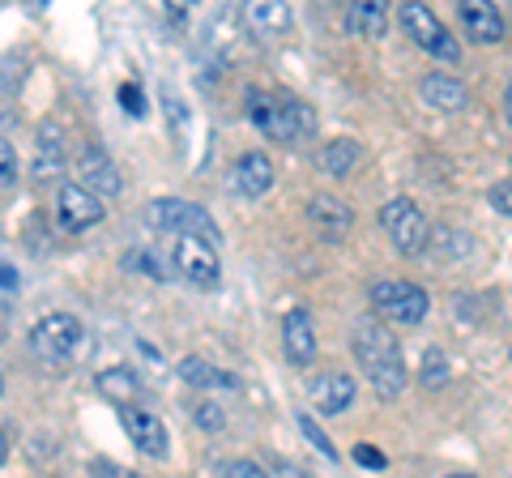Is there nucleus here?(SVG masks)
I'll return each instance as SVG.
<instances>
[{
  "label": "nucleus",
  "instance_id": "f03ea898",
  "mask_svg": "<svg viewBox=\"0 0 512 478\" xmlns=\"http://www.w3.org/2000/svg\"><path fill=\"white\" fill-rule=\"evenodd\" d=\"M248 116L269 141H282V146H303L316 129V116L303 99H291V94L278 90H256L248 99Z\"/></svg>",
  "mask_w": 512,
  "mask_h": 478
},
{
  "label": "nucleus",
  "instance_id": "423d86ee",
  "mask_svg": "<svg viewBox=\"0 0 512 478\" xmlns=\"http://www.w3.org/2000/svg\"><path fill=\"white\" fill-rule=\"evenodd\" d=\"M82 338H86V329L69 312H52L30 329V346H35V355H43V359H73Z\"/></svg>",
  "mask_w": 512,
  "mask_h": 478
},
{
  "label": "nucleus",
  "instance_id": "9d476101",
  "mask_svg": "<svg viewBox=\"0 0 512 478\" xmlns=\"http://www.w3.org/2000/svg\"><path fill=\"white\" fill-rule=\"evenodd\" d=\"M120 423H124L128 440H133L146 457H167V427H163V419H158L154 410H146V406H124L120 410Z\"/></svg>",
  "mask_w": 512,
  "mask_h": 478
},
{
  "label": "nucleus",
  "instance_id": "473e14b6",
  "mask_svg": "<svg viewBox=\"0 0 512 478\" xmlns=\"http://www.w3.org/2000/svg\"><path fill=\"white\" fill-rule=\"evenodd\" d=\"M13 291H18V269L5 265V308H13Z\"/></svg>",
  "mask_w": 512,
  "mask_h": 478
},
{
  "label": "nucleus",
  "instance_id": "f257e3e1",
  "mask_svg": "<svg viewBox=\"0 0 512 478\" xmlns=\"http://www.w3.org/2000/svg\"><path fill=\"white\" fill-rule=\"evenodd\" d=\"M350 350H355L363 376L372 380V389L384 397V402H393V397L402 393V385H406L402 346H397L393 333L367 316V321H359L355 329H350Z\"/></svg>",
  "mask_w": 512,
  "mask_h": 478
},
{
  "label": "nucleus",
  "instance_id": "412c9836",
  "mask_svg": "<svg viewBox=\"0 0 512 478\" xmlns=\"http://www.w3.org/2000/svg\"><path fill=\"white\" fill-rule=\"evenodd\" d=\"M359 141H350V137H333L325 141V150H320V171L333 175V180H346L350 171L359 167Z\"/></svg>",
  "mask_w": 512,
  "mask_h": 478
},
{
  "label": "nucleus",
  "instance_id": "9b49d317",
  "mask_svg": "<svg viewBox=\"0 0 512 478\" xmlns=\"http://www.w3.org/2000/svg\"><path fill=\"white\" fill-rule=\"evenodd\" d=\"M244 22L261 43H278L282 35H291L295 13L282 0H252V5H244Z\"/></svg>",
  "mask_w": 512,
  "mask_h": 478
},
{
  "label": "nucleus",
  "instance_id": "0eeeda50",
  "mask_svg": "<svg viewBox=\"0 0 512 478\" xmlns=\"http://www.w3.org/2000/svg\"><path fill=\"white\" fill-rule=\"evenodd\" d=\"M402 30L423 47V52L440 56V60H457L461 56V43L448 35V26L427 5H402Z\"/></svg>",
  "mask_w": 512,
  "mask_h": 478
},
{
  "label": "nucleus",
  "instance_id": "4468645a",
  "mask_svg": "<svg viewBox=\"0 0 512 478\" xmlns=\"http://www.w3.org/2000/svg\"><path fill=\"white\" fill-rule=\"evenodd\" d=\"M77 171H82V188H90L94 197H120L124 193V180H120L116 163H111L99 146L82 150V158H77Z\"/></svg>",
  "mask_w": 512,
  "mask_h": 478
},
{
  "label": "nucleus",
  "instance_id": "72a5a7b5",
  "mask_svg": "<svg viewBox=\"0 0 512 478\" xmlns=\"http://www.w3.org/2000/svg\"><path fill=\"white\" fill-rule=\"evenodd\" d=\"M18 184V167H13V150L5 146V188Z\"/></svg>",
  "mask_w": 512,
  "mask_h": 478
},
{
  "label": "nucleus",
  "instance_id": "a211bd4d",
  "mask_svg": "<svg viewBox=\"0 0 512 478\" xmlns=\"http://www.w3.org/2000/svg\"><path fill=\"white\" fill-rule=\"evenodd\" d=\"M419 94L427 99V107H436V111H461L470 103V90L457 82V77H448V73H431L423 77V86Z\"/></svg>",
  "mask_w": 512,
  "mask_h": 478
},
{
  "label": "nucleus",
  "instance_id": "7c9ffc66",
  "mask_svg": "<svg viewBox=\"0 0 512 478\" xmlns=\"http://www.w3.org/2000/svg\"><path fill=\"white\" fill-rule=\"evenodd\" d=\"M120 103H124L128 116H141V111H146V94H141V86L124 82V86H120Z\"/></svg>",
  "mask_w": 512,
  "mask_h": 478
},
{
  "label": "nucleus",
  "instance_id": "39448f33",
  "mask_svg": "<svg viewBox=\"0 0 512 478\" xmlns=\"http://www.w3.org/2000/svg\"><path fill=\"white\" fill-rule=\"evenodd\" d=\"M372 308H376L380 316H389L393 325H419V321H427L431 299H427V291H419L414 282L376 278V282H372Z\"/></svg>",
  "mask_w": 512,
  "mask_h": 478
},
{
  "label": "nucleus",
  "instance_id": "f704fd0d",
  "mask_svg": "<svg viewBox=\"0 0 512 478\" xmlns=\"http://www.w3.org/2000/svg\"><path fill=\"white\" fill-rule=\"evenodd\" d=\"M504 111H508V120H512V86H508V94H504Z\"/></svg>",
  "mask_w": 512,
  "mask_h": 478
},
{
  "label": "nucleus",
  "instance_id": "c85d7f7f",
  "mask_svg": "<svg viewBox=\"0 0 512 478\" xmlns=\"http://www.w3.org/2000/svg\"><path fill=\"white\" fill-rule=\"evenodd\" d=\"M222 478H269V474H265V466L239 457V461H227V466H222Z\"/></svg>",
  "mask_w": 512,
  "mask_h": 478
},
{
  "label": "nucleus",
  "instance_id": "c756f323",
  "mask_svg": "<svg viewBox=\"0 0 512 478\" xmlns=\"http://www.w3.org/2000/svg\"><path fill=\"white\" fill-rule=\"evenodd\" d=\"M350 457H355V466H367V470H384V453L376 449V444H355V453H350Z\"/></svg>",
  "mask_w": 512,
  "mask_h": 478
},
{
  "label": "nucleus",
  "instance_id": "1a4fd4ad",
  "mask_svg": "<svg viewBox=\"0 0 512 478\" xmlns=\"http://www.w3.org/2000/svg\"><path fill=\"white\" fill-rule=\"evenodd\" d=\"M175 269H180L188 282H197V286H214L218 274H222L218 248H214V244H205V239L184 235L180 244H175Z\"/></svg>",
  "mask_w": 512,
  "mask_h": 478
},
{
  "label": "nucleus",
  "instance_id": "aec40b11",
  "mask_svg": "<svg viewBox=\"0 0 512 478\" xmlns=\"http://www.w3.org/2000/svg\"><path fill=\"white\" fill-rule=\"evenodd\" d=\"M94 385H99V393L107 397V402H116L120 410H124V406H137L141 389H146V385L137 380V372H133V368H103Z\"/></svg>",
  "mask_w": 512,
  "mask_h": 478
},
{
  "label": "nucleus",
  "instance_id": "ddd939ff",
  "mask_svg": "<svg viewBox=\"0 0 512 478\" xmlns=\"http://www.w3.org/2000/svg\"><path fill=\"white\" fill-rule=\"evenodd\" d=\"M308 222L316 227V235H325V244H342L355 227V214L342 197H312L308 201Z\"/></svg>",
  "mask_w": 512,
  "mask_h": 478
},
{
  "label": "nucleus",
  "instance_id": "7ed1b4c3",
  "mask_svg": "<svg viewBox=\"0 0 512 478\" xmlns=\"http://www.w3.org/2000/svg\"><path fill=\"white\" fill-rule=\"evenodd\" d=\"M146 222L154 231H171V235H192V239H205V244H222V231L218 222L192 201H180V197H158L146 205Z\"/></svg>",
  "mask_w": 512,
  "mask_h": 478
},
{
  "label": "nucleus",
  "instance_id": "dca6fc26",
  "mask_svg": "<svg viewBox=\"0 0 512 478\" xmlns=\"http://www.w3.org/2000/svg\"><path fill=\"white\" fill-rule=\"evenodd\" d=\"M231 180H235V188L244 197H265L269 188H274V158H269L265 150H248V154H239V163H235V171H231Z\"/></svg>",
  "mask_w": 512,
  "mask_h": 478
},
{
  "label": "nucleus",
  "instance_id": "bb28decb",
  "mask_svg": "<svg viewBox=\"0 0 512 478\" xmlns=\"http://www.w3.org/2000/svg\"><path fill=\"white\" fill-rule=\"evenodd\" d=\"M124 265L128 269H146V278H163V265H158V257H154V252H146V248H137V252H128V257H124Z\"/></svg>",
  "mask_w": 512,
  "mask_h": 478
},
{
  "label": "nucleus",
  "instance_id": "f8f14e48",
  "mask_svg": "<svg viewBox=\"0 0 512 478\" xmlns=\"http://www.w3.org/2000/svg\"><path fill=\"white\" fill-rule=\"evenodd\" d=\"M282 350L295 368H308L316 359V325L308 308H291L282 316Z\"/></svg>",
  "mask_w": 512,
  "mask_h": 478
},
{
  "label": "nucleus",
  "instance_id": "2eb2a0df",
  "mask_svg": "<svg viewBox=\"0 0 512 478\" xmlns=\"http://www.w3.org/2000/svg\"><path fill=\"white\" fill-rule=\"evenodd\" d=\"M355 380H350L346 372H320L308 380V397H312V406L320 414H342L350 402H355Z\"/></svg>",
  "mask_w": 512,
  "mask_h": 478
},
{
  "label": "nucleus",
  "instance_id": "6ab92c4d",
  "mask_svg": "<svg viewBox=\"0 0 512 478\" xmlns=\"http://www.w3.org/2000/svg\"><path fill=\"white\" fill-rule=\"evenodd\" d=\"M346 30L363 39H380L389 30V5L384 0H359V5L346 9Z\"/></svg>",
  "mask_w": 512,
  "mask_h": 478
},
{
  "label": "nucleus",
  "instance_id": "2f4dec72",
  "mask_svg": "<svg viewBox=\"0 0 512 478\" xmlns=\"http://www.w3.org/2000/svg\"><path fill=\"white\" fill-rule=\"evenodd\" d=\"M491 205H495V210H500V214H512V180H504V184H495L491 188Z\"/></svg>",
  "mask_w": 512,
  "mask_h": 478
},
{
  "label": "nucleus",
  "instance_id": "a878e982",
  "mask_svg": "<svg viewBox=\"0 0 512 478\" xmlns=\"http://www.w3.org/2000/svg\"><path fill=\"white\" fill-rule=\"evenodd\" d=\"M192 419H197V427H205V432H222V427H227V414H222V406H214V402H201L192 410Z\"/></svg>",
  "mask_w": 512,
  "mask_h": 478
},
{
  "label": "nucleus",
  "instance_id": "393cba45",
  "mask_svg": "<svg viewBox=\"0 0 512 478\" xmlns=\"http://www.w3.org/2000/svg\"><path fill=\"white\" fill-rule=\"evenodd\" d=\"M299 432L312 440V449H316V453H325L329 461H338V449H333V444H329V436H325V432H320V427H316V419H312V414H299Z\"/></svg>",
  "mask_w": 512,
  "mask_h": 478
},
{
  "label": "nucleus",
  "instance_id": "c9c22d12",
  "mask_svg": "<svg viewBox=\"0 0 512 478\" xmlns=\"http://www.w3.org/2000/svg\"><path fill=\"white\" fill-rule=\"evenodd\" d=\"M448 478H474V474H448Z\"/></svg>",
  "mask_w": 512,
  "mask_h": 478
},
{
  "label": "nucleus",
  "instance_id": "5701e85b",
  "mask_svg": "<svg viewBox=\"0 0 512 478\" xmlns=\"http://www.w3.org/2000/svg\"><path fill=\"white\" fill-rule=\"evenodd\" d=\"M64 163V133L56 124H43L39 129V154H35V175H56Z\"/></svg>",
  "mask_w": 512,
  "mask_h": 478
},
{
  "label": "nucleus",
  "instance_id": "cd10ccee",
  "mask_svg": "<svg viewBox=\"0 0 512 478\" xmlns=\"http://www.w3.org/2000/svg\"><path fill=\"white\" fill-rule=\"evenodd\" d=\"M90 474L94 478H146V474H137V470H128V466H116V461H107V457H94L90 461Z\"/></svg>",
  "mask_w": 512,
  "mask_h": 478
},
{
  "label": "nucleus",
  "instance_id": "20e7f679",
  "mask_svg": "<svg viewBox=\"0 0 512 478\" xmlns=\"http://www.w3.org/2000/svg\"><path fill=\"white\" fill-rule=\"evenodd\" d=\"M380 227H384V235L393 239V248L402 252V257H419V252L427 248V239H431L427 218H423V210L410 197L384 201L380 205Z\"/></svg>",
  "mask_w": 512,
  "mask_h": 478
},
{
  "label": "nucleus",
  "instance_id": "6e6552de",
  "mask_svg": "<svg viewBox=\"0 0 512 478\" xmlns=\"http://www.w3.org/2000/svg\"><path fill=\"white\" fill-rule=\"evenodd\" d=\"M103 197H94L90 188L82 184H64L60 197H56V218L64 231H86L94 227V222H103Z\"/></svg>",
  "mask_w": 512,
  "mask_h": 478
},
{
  "label": "nucleus",
  "instance_id": "f3484780",
  "mask_svg": "<svg viewBox=\"0 0 512 478\" xmlns=\"http://www.w3.org/2000/svg\"><path fill=\"white\" fill-rule=\"evenodd\" d=\"M461 9V30L474 39V43H500L504 39V18L500 9L487 5V0H466Z\"/></svg>",
  "mask_w": 512,
  "mask_h": 478
},
{
  "label": "nucleus",
  "instance_id": "b1692460",
  "mask_svg": "<svg viewBox=\"0 0 512 478\" xmlns=\"http://www.w3.org/2000/svg\"><path fill=\"white\" fill-rule=\"evenodd\" d=\"M448 380H453V363H448V355L440 346H427L423 368H419V385L423 389H444Z\"/></svg>",
  "mask_w": 512,
  "mask_h": 478
},
{
  "label": "nucleus",
  "instance_id": "4be33fe9",
  "mask_svg": "<svg viewBox=\"0 0 512 478\" xmlns=\"http://www.w3.org/2000/svg\"><path fill=\"white\" fill-rule=\"evenodd\" d=\"M180 380H184V385H192V389H235L239 385L231 372H218L214 363H205L197 355L180 363Z\"/></svg>",
  "mask_w": 512,
  "mask_h": 478
}]
</instances>
